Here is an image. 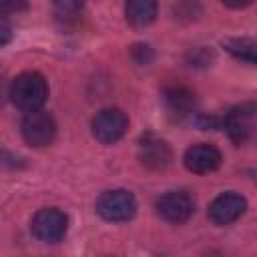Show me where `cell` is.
I'll return each mask as SVG.
<instances>
[{
  "mask_svg": "<svg viewBox=\"0 0 257 257\" xmlns=\"http://www.w3.org/2000/svg\"><path fill=\"white\" fill-rule=\"evenodd\" d=\"M8 94H10V100L20 110L30 112V110L42 108V104L46 102V98H48V84H46V78L40 72L28 70V72L18 74L12 80Z\"/></svg>",
  "mask_w": 257,
  "mask_h": 257,
  "instance_id": "6da1fadb",
  "label": "cell"
},
{
  "mask_svg": "<svg viewBox=\"0 0 257 257\" xmlns=\"http://www.w3.org/2000/svg\"><path fill=\"white\" fill-rule=\"evenodd\" d=\"M96 213L104 221H112V223L128 221L137 213V199L131 191L124 189L104 191L96 199Z\"/></svg>",
  "mask_w": 257,
  "mask_h": 257,
  "instance_id": "7a4b0ae2",
  "label": "cell"
},
{
  "mask_svg": "<svg viewBox=\"0 0 257 257\" xmlns=\"http://www.w3.org/2000/svg\"><path fill=\"white\" fill-rule=\"evenodd\" d=\"M20 131H22V139L30 147H46L54 141L56 122L50 112L36 108V110H30L24 114Z\"/></svg>",
  "mask_w": 257,
  "mask_h": 257,
  "instance_id": "3957f363",
  "label": "cell"
},
{
  "mask_svg": "<svg viewBox=\"0 0 257 257\" xmlns=\"http://www.w3.org/2000/svg\"><path fill=\"white\" fill-rule=\"evenodd\" d=\"M92 135L102 145H114L128 128V118L120 108H102L92 118Z\"/></svg>",
  "mask_w": 257,
  "mask_h": 257,
  "instance_id": "277c9868",
  "label": "cell"
},
{
  "mask_svg": "<svg viewBox=\"0 0 257 257\" xmlns=\"http://www.w3.org/2000/svg\"><path fill=\"white\" fill-rule=\"evenodd\" d=\"M223 126L235 145L249 143L255 133V104L243 102V104L231 108L223 118Z\"/></svg>",
  "mask_w": 257,
  "mask_h": 257,
  "instance_id": "5b68a950",
  "label": "cell"
},
{
  "mask_svg": "<svg viewBox=\"0 0 257 257\" xmlns=\"http://www.w3.org/2000/svg\"><path fill=\"white\" fill-rule=\"evenodd\" d=\"M32 235L38 239V241H44V243H56L64 237L66 229H68V217L56 209V207H50V209H40L34 217H32Z\"/></svg>",
  "mask_w": 257,
  "mask_h": 257,
  "instance_id": "8992f818",
  "label": "cell"
},
{
  "mask_svg": "<svg viewBox=\"0 0 257 257\" xmlns=\"http://www.w3.org/2000/svg\"><path fill=\"white\" fill-rule=\"evenodd\" d=\"M247 209L245 197H241L235 191H227L217 195L209 205V219L215 225H231L235 223Z\"/></svg>",
  "mask_w": 257,
  "mask_h": 257,
  "instance_id": "52a82bcc",
  "label": "cell"
},
{
  "mask_svg": "<svg viewBox=\"0 0 257 257\" xmlns=\"http://www.w3.org/2000/svg\"><path fill=\"white\" fill-rule=\"evenodd\" d=\"M195 211V201L185 191H169L157 201V213L169 223H185Z\"/></svg>",
  "mask_w": 257,
  "mask_h": 257,
  "instance_id": "ba28073f",
  "label": "cell"
},
{
  "mask_svg": "<svg viewBox=\"0 0 257 257\" xmlns=\"http://www.w3.org/2000/svg\"><path fill=\"white\" fill-rule=\"evenodd\" d=\"M183 161H185V167L191 173L207 175V173H213L215 169H219L223 157H221V151L215 145L197 143V145H191L185 151V159Z\"/></svg>",
  "mask_w": 257,
  "mask_h": 257,
  "instance_id": "9c48e42d",
  "label": "cell"
},
{
  "mask_svg": "<svg viewBox=\"0 0 257 257\" xmlns=\"http://www.w3.org/2000/svg\"><path fill=\"white\" fill-rule=\"evenodd\" d=\"M139 159L147 169L163 171L169 167L173 153H171V147L163 139H157L155 135H145L139 145Z\"/></svg>",
  "mask_w": 257,
  "mask_h": 257,
  "instance_id": "30bf717a",
  "label": "cell"
},
{
  "mask_svg": "<svg viewBox=\"0 0 257 257\" xmlns=\"http://www.w3.org/2000/svg\"><path fill=\"white\" fill-rule=\"evenodd\" d=\"M163 100H165L167 110L177 118H183V116L191 114L195 110V104H197L195 92L189 90L187 86H181V84L167 86L163 90Z\"/></svg>",
  "mask_w": 257,
  "mask_h": 257,
  "instance_id": "8fae6325",
  "label": "cell"
},
{
  "mask_svg": "<svg viewBox=\"0 0 257 257\" xmlns=\"http://www.w3.org/2000/svg\"><path fill=\"white\" fill-rule=\"evenodd\" d=\"M126 22L135 28H145L157 18V0H126Z\"/></svg>",
  "mask_w": 257,
  "mask_h": 257,
  "instance_id": "7c38bea8",
  "label": "cell"
},
{
  "mask_svg": "<svg viewBox=\"0 0 257 257\" xmlns=\"http://www.w3.org/2000/svg\"><path fill=\"white\" fill-rule=\"evenodd\" d=\"M227 50L239 58V60H245L249 64L255 62V42L249 40V38H235V40H229L227 42Z\"/></svg>",
  "mask_w": 257,
  "mask_h": 257,
  "instance_id": "4fadbf2b",
  "label": "cell"
},
{
  "mask_svg": "<svg viewBox=\"0 0 257 257\" xmlns=\"http://www.w3.org/2000/svg\"><path fill=\"white\" fill-rule=\"evenodd\" d=\"M28 8L26 0H0V16H12Z\"/></svg>",
  "mask_w": 257,
  "mask_h": 257,
  "instance_id": "5bb4252c",
  "label": "cell"
},
{
  "mask_svg": "<svg viewBox=\"0 0 257 257\" xmlns=\"http://www.w3.org/2000/svg\"><path fill=\"white\" fill-rule=\"evenodd\" d=\"M52 4L64 12V14H72V12H78L82 6H84V0H52Z\"/></svg>",
  "mask_w": 257,
  "mask_h": 257,
  "instance_id": "9a60e30c",
  "label": "cell"
},
{
  "mask_svg": "<svg viewBox=\"0 0 257 257\" xmlns=\"http://www.w3.org/2000/svg\"><path fill=\"white\" fill-rule=\"evenodd\" d=\"M227 8H233V10H239V8H245V6H249L253 0H221Z\"/></svg>",
  "mask_w": 257,
  "mask_h": 257,
  "instance_id": "2e32d148",
  "label": "cell"
},
{
  "mask_svg": "<svg viewBox=\"0 0 257 257\" xmlns=\"http://www.w3.org/2000/svg\"><path fill=\"white\" fill-rule=\"evenodd\" d=\"M10 40H12V32H10V28L0 24V46H2V44H8Z\"/></svg>",
  "mask_w": 257,
  "mask_h": 257,
  "instance_id": "e0dca14e",
  "label": "cell"
}]
</instances>
